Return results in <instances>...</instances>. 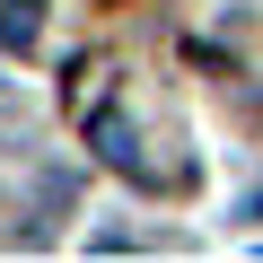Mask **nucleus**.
I'll list each match as a JSON object with an SVG mask.
<instances>
[{
	"instance_id": "1",
	"label": "nucleus",
	"mask_w": 263,
	"mask_h": 263,
	"mask_svg": "<svg viewBox=\"0 0 263 263\" xmlns=\"http://www.w3.org/2000/svg\"><path fill=\"white\" fill-rule=\"evenodd\" d=\"M0 114H9V88H0Z\"/></svg>"
},
{
	"instance_id": "2",
	"label": "nucleus",
	"mask_w": 263,
	"mask_h": 263,
	"mask_svg": "<svg viewBox=\"0 0 263 263\" xmlns=\"http://www.w3.org/2000/svg\"><path fill=\"white\" fill-rule=\"evenodd\" d=\"M35 9H44V0H35Z\"/></svg>"
}]
</instances>
